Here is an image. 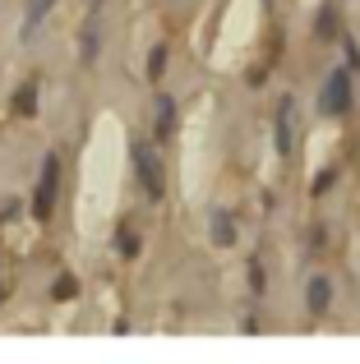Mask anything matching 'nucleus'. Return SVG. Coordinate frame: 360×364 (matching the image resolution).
I'll use <instances>...</instances> for the list:
<instances>
[{
  "label": "nucleus",
  "mask_w": 360,
  "mask_h": 364,
  "mask_svg": "<svg viewBox=\"0 0 360 364\" xmlns=\"http://www.w3.org/2000/svg\"><path fill=\"white\" fill-rule=\"evenodd\" d=\"M162 65H166V46H157V51H153V60H148V74L157 79V74H162Z\"/></svg>",
  "instance_id": "7"
},
{
  "label": "nucleus",
  "mask_w": 360,
  "mask_h": 364,
  "mask_svg": "<svg viewBox=\"0 0 360 364\" xmlns=\"http://www.w3.org/2000/svg\"><path fill=\"white\" fill-rule=\"evenodd\" d=\"M213 231H217V235H213L217 245H231V240H235V226H231V217H226V213L213 217Z\"/></svg>",
  "instance_id": "6"
},
{
  "label": "nucleus",
  "mask_w": 360,
  "mask_h": 364,
  "mask_svg": "<svg viewBox=\"0 0 360 364\" xmlns=\"http://www.w3.org/2000/svg\"><path fill=\"white\" fill-rule=\"evenodd\" d=\"M328 295H333V291H328V282H324V277H314V282H309V309L324 314L328 309Z\"/></svg>",
  "instance_id": "4"
},
{
  "label": "nucleus",
  "mask_w": 360,
  "mask_h": 364,
  "mask_svg": "<svg viewBox=\"0 0 360 364\" xmlns=\"http://www.w3.org/2000/svg\"><path fill=\"white\" fill-rule=\"evenodd\" d=\"M319 107H324L328 116H346V111H351V74H346V70L328 74V83H324V97H319Z\"/></svg>",
  "instance_id": "1"
},
{
  "label": "nucleus",
  "mask_w": 360,
  "mask_h": 364,
  "mask_svg": "<svg viewBox=\"0 0 360 364\" xmlns=\"http://www.w3.org/2000/svg\"><path fill=\"white\" fill-rule=\"evenodd\" d=\"M291 116H296V102L282 97V116H277V129H272V139H277V152H282V157L291 152Z\"/></svg>",
  "instance_id": "2"
},
{
  "label": "nucleus",
  "mask_w": 360,
  "mask_h": 364,
  "mask_svg": "<svg viewBox=\"0 0 360 364\" xmlns=\"http://www.w3.org/2000/svg\"><path fill=\"white\" fill-rule=\"evenodd\" d=\"M176 129V107H171V97H162L157 102V134H171Z\"/></svg>",
  "instance_id": "5"
},
{
  "label": "nucleus",
  "mask_w": 360,
  "mask_h": 364,
  "mask_svg": "<svg viewBox=\"0 0 360 364\" xmlns=\"http://www.w3.org/2000/svg\"><path fill=\"white\" fill-rule=\"evenodd\" d=\"M139 176H144L148 194H153V198H162V180H157V166H153V157H148V152H139Z\"/></svg>",
  "instance_id": "3"
}]
</instances>
